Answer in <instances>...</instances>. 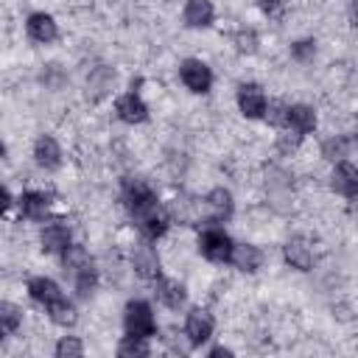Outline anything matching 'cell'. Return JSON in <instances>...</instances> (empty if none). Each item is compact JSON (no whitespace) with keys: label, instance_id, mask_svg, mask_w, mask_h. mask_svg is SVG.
<instances>
[{"label":"cell","instance_id":"484cf974","mask_svg":"<svg viewBox=\"0 0 358 358\" xmlns=\"http://www.w3.org/2000/svg\"><path fill=\"white\" fill-rule=\"evenodd\" d=\"M84 352V344L78 341V338H73V336H64L59 344H56V355L59 358H70V355H81Z\"/></svg>","mask_w":358,"mask_h":358},{"label":"cell","instance_id":"44dd1931","mask_svg":"<svg viewBox=\"0 0 358 358\" xmlns=\"http://www.w3.org/2000/svg\"><path fill=\"white\" fill-rule=\"evenodd\" d=\"M48 204H50V199L45 193H36V190H28V193L20 196V210L28 218H42L45 210H48Z\"/></svg>","mask_w":358,"mask_h":358},{"label":"cell","instance_id":"f1b7e54d","mask_svg":"<svg viewBox=\"0 0 358 358\" xmlns=\"http://www.w3.org/2000/svg\"><path fill=\"white\" fill-rule=\"evenodd\" d=\"M313 53H316V48H313L310 39H302V42H294V45H291V56L299 59V62H308Z\"/></svg>","mask_w":358,"mask_h":358},{"label":"cell","instance_id":"7402d4cb","mask_svg":"<svg viewBox=\"0 0 358 358\" xmlns=\"http://www.w3.org/2000/svg\"><path fill=\"white\" fill-rule=\"evenodd\" d=\"M48 316H50V322H56V324H62V327L76 324V308H73L64 296L48 305Z\"/></svg>","mask_w":358,"mask_h":358},{"label":"cell","instance_id":"4fadbf2b","mask_svg":"<svg viewBox=\"0 0 358 358\" xmlns=\"http://www.w3.org/2000/svg\"><path fill=\"white\" fill-rule=\"evenodd\" d=\"M285 260L299 268V271H308L313 266V246L305 241V238H291L285 243Z\"/></svg>","mask_w":358,"mask_h":358},{"label":"cell","instance_id":"5bb4252c","mask_svg":"<svg viewBox=\"0 0 358 358\" xmlns=\"http://www.w3.org/2000/svg\"><path fill=\"white\" fill-rule=\"evenodd\" d=\"M131 260H134V271H137L140 277L157 280V274H159V260H157V252H154L148 243H137Z\"/></svg>","mask_w":358,"mask_h":358},{"label":"cell","instance_id":"2e32d148","mask_svg":"<svg viewBox=\"0 0 358 358\" xmlns=\"http://www.w3.org/2000/svg\"><path fill=\"white\" fill-rule=\"evenodd\" d=\"M28 294H31V299L34 302H39V305H50V302H56V299H62V288L50 280V277H34V280H28Z\"/></svg>","mask_w":358,"mask_h":358},{"label":"cell","instance_id":"d6a6232c","mask_svg":"<svg viewBox=\"0 0 358 358\" xmlns=\"http://www.w3.org/2000/svg\"><path fill=\"white\" fill-rule=\"evenodd\" d=\"M350 14H352V25L358 28V0L352 3V8H350Z\"/></svg>","mask_w":358,"mask_h":358},{"label":"cell","instance_id":"ffe728a7","mask_svg":"<svg viewBox=\"0 0 358 358\" xmlns=\"http://www.w3.org/2000/svg\"><path fill=\"white\" fill-rule=\"evenodd\" d=\"M185 22L190 28H207L213 22V3L210 0H187L185 3Z\"/></svg>","mask_w":358,"mask_h":358},{"label":"cell","instance_id":"cb8c5ba5","mask_svg":"<svg viewBox=\"0 0 358 358\" xmlns=\"http://www.w3.org/2000/svg\"><path fill=\"white\" fill-rule=\"evenodd\" d=\"M20 322H22V310H20L17 305H11V302H3V305H0V324H3V333L11 336V333L20 327Z\"/></svg>","mask_w":358,"mask_h":358},{"label":"cell","instance_id":"d4e9b609","mask_svg":"<svg viewBox=\"0 0 358 358\" xmlns=\"http://www.w3.org/2000/svg\"><path fill=\"white\" fill-rule=\"evenodd\" d=\"M117 352L123 358H131V355H148V347H145V338H137V336H126L117 347Z\"/></svg>","mask_w":358,"mask_h":358},{"label":"cell","instance_id":"1f68e13d","mask_svg":"<svg viewBox=\"0 0 358 358\" xmlns=\"http://www.w3.org/2000/svg\"><path fill=\"white\" fill-rule=\"evenodd\" d=\"M210 355H213V358H218V355H232V352H229L227 347H215V350H213Z\"/></svg>","mask_w":358,"mask_h":358},{"label":"cell","instance_id":"ba28073f","mask_svg":"<svg viewBox=\"0 0 358 358\" xmlns=\"http://www.w3.org/2000/svg\"><path fill=\"white\" fill-rule=\"evenodd\" d=\"M39 241H42V252H48V255H62V252L70 246V229H67L62 221L45 224Z\"/></svg>","mask_w":358,"mask_h":358},{"label":"cell","instance_id":"9a60e30c","mask_svg":"<svg viewBox=\"0 0 358 358\" xmlns=\"http://www.w3.org/2000/svg\"><path fill=\"white\" fill-rule=\"evenodd\" d=\"M34 157H36V165L53 171V168H59V162H62V148H59V143H56L53 137L42 134V137L34 143Z\"/></svg>","mask_w":358,"mask_h":358},{"label":"cell","instance_id":"4dcf8cb0","mask_svg":"<svg viewBox=\"0 0 358 358\" xmlns=\"http://www.w3.org/2000/svg\"><path fill=\"white\" fill-rule=\"evenodd\" d=\"M282 3H285V0H260V8H263L266 14H277V11L282 8Z\"/></svg>","mask_w":358,"mask_h":358},{"label":"cell","instance_id":"8992f818","mask_svg":"<svg viewBox=\"0 0 358 358\" xmlns=\"http://www.w3.org/2000/svg\"><path fill=\"white\" fill-rule=\"evenodd\" d=\"M238 109L246 117H263L266 115V95L257 84H241L238 87Z\"/></svg>","mask_w":358,"mask_h":358},{"label":"cell","instance_id":"9c48e42d","mask_svg":"<svg viewBox=\"0 0 358 358\" xmlns=\"http://www.w3.org/2000/svg\"><path fill=\"white\" fill-rule=\"evenodd\" d=\"M25 28H28V36H31L34 42H42V45H48V42H53V39L59 36L56 20H53L50 14H45V11L31 14L28 22H25Z\"/></svg>","mask_w":358,"mask_h":358},{"label":"cell","instance_id":"ac0fdd59","mask_svg":"<svg viewBox=\"0 0 358 358\" xmlns=\"http://www.w3.org/2000/svg\"><path fill=\"white\" fill-rule=\"evenodd\" d=\"M229 260L241 271H257L260 263H263V252L257 246H252V243H238V246H232V257Z\"/></svg>","mask_w":358,"mask_h":358},{"label":"cell","instance_id":"8fae6325","mask_svg":"<svg viewBox=\"0 0 358 358\" xmlns=\"http://www.w3.org/2000/svg\"><path fill=\"white\" fill-rule=\"evenodd\" d=\"M115 109H117V117L126 120V123H143V120L148 117V106L143 103V98H140L137 92L120 95L117 103H115Z\"/></svg>","mask_w":358,"mask_h":358},{"label":"cell","instance_id":"7c38bea8","mask_svg":"<svg viewBox=\"0 0 358 358\" xmlns=\"http://www.w3.org/2000/svg\"><path fill=\"white\" fill-rule=\"evenodd\" d=\"M204 207H207V213H210L213 221H227L232 215V193L227 187H215V190L207 193Z\"/></svg>","mask_w":358,"mask_h":358},{"label":"cell","instance_id":"f546056e","mask_svg":"<svg viewBox=\"0 0 358 358\" xmlns=\"http://www.w3.org/2000/svg\"><path fill=\"white\" fill-rule=\"evenodd\" d=\"M299 140H302V134L291 129V131H285V134H280V137H277V148H280L282 154H288V151H294V148L299 145Z\"/></svg>","mask_w":358,"mask_h":358},{"label":"cell","instance_id":"52a82bcc","mask_svg":"<svg viewBox=\"0 0 358 358\" xmlns=\"http://www.w3.org/2000/svg\"><path fill=\"white\" fill-rule=\"evenodd\" d=\"M123 199H126V207L131 210V215H137V213H143V210H148V207L157 204L151 187L143 185L140 179H129V182L123 185Z\"/></svg>","mask_w":358,"mask_h":358},{"label":"cell","instance_id":"603a6c76","mask_svg":"<svg viewBox=\"0 0 358 358\" xmlns=\"http://www.w3.org/2000/svg\"><path fill=\"white\" fill-rule=\"evenodd\" d=\"M347 148H350V140L347 137H330L322 145V157L330 159V162H341L347 157Z\"/></svg>","mask_w":358,"mask_h":358},{"label":"cell","instance_id":"e0dca14e","mask_svg":"<svg viewBox=\"0 0 358 358\" xmlns=\"http://www.w3.org/2000/svg\"><path fill=\"white\" fill-rule=\"evenodd\" d=\"M157 296H159L162 305H168V308H179V305H185L187 291H185V285H182L179 280L159 277V280H157Z\"/></svg>","mask_w":358,"mask_h":358},{"label":"cell","instance_id":"6da1fadb","mask_svg":"<svg viewBox=\"0 0 358 358\" xmlns=\"http://www.w3.org/2000/svg\"><path fill=\"white\" fill-rule=\"evenodd\" d=\"M123 327H126V336H137V338H148L157 333V322H154V313H151V305L143 302V299H134L126 305V313H123Z\"/></svg>","mask_w":358,"mask_h":358},{"label":"cell","instance_id":"277c9868","mask_svg":"<svg viewBox=\"0 0 358 358\" xmlns=\"http://www.w3.org/2000/svg\"><path fill=\"white\" fill-rule=\"evenodd\" d=\"M185 336L190 338L193 347L204 344L213 336V319H210V313L201 310V308H190L187 310V319H185Z\"/></svg>","mask_w":358,"mask_h":358},{"label":"cell","instance_id":"7a4b0ae2","mask_svg":"<svg viewBox=\"0 0 358 358\" xmlns=\"http://www.w3.org/2000/svg\"><path fill=\"white\" fill-rule=\"evenodd\" d=\"M232 246L235 243L229 241V235L224 229H218V227H210V229H204L199 235V249L213 263H227L232 257Z\"/></svg>","mask_w":358,"mask_h":358},{"label":"cell","instance_id":"30bf717a","mask_svg":"<svg viewBox=\"0 0 358 358\" xmlns=\"http://www.w3.org/2000/svg\"><path fill=\"white\" fill-rule=\"evenodd\" d=\"M333 190L347 196V199H358V168L350 165V162H338L336 171H333Z\"/></svg>","mask_w":358,"mask_h":358},{"label":"cell","instance_id":"d6986e66","mask_svg":"<svg viewBox=\"0 0 358 358\" xmlns=\"http://www.w3.org/2000/svg\"><path fill=\"white\" fill-rule=\"evenodd\" d=\"M288 126H291L294 131H299V134L313 131V129H316V112H313V106H308V103H294V106H288Z\"/></svg>","mask_w":358,"mask_h":358},{"label":"cell","instance_id":"83f0119b","mask_svg":"<svg viewBox=\"0 0 358 358\" xmlns=\"http://www.w3.org/2000/svg\"><path fill=\"white\" fill-rule=\"evenodd\" d=\"M235 45H238L241 53H255V50H257V36H255V31H241V34L235 36Z\"/></svg>","mask_w":358,"mask_h":358},{"label":"cell","instance_id":"5b68a950","mask_svg":"<svg viewBox=\"0 0 358 358\" xmlns=\"http://www.w3.org/2000/svg\"><path fill=\"white\" fill-rule=\"evenodd\" d=\"M134 221H137L140 232H143L148 241L162 238V235H165V229H168V215H165V210H162L159 204H154V207H148V210L137 213V215H134Z\"/></svg>","mask_w":358,"mask_h":358},{"label":"cell","instance_id":"4316f807","mask_svg":"<svg viewBox=\"0 0 358 358\" xmlns=\"http://www.w3.org/2000/svg\"><path fill=\"white\" fill-rule=\"evenodd\" d=\"M266 109H268V112H266L268 123H274V126H282V123H288V106H285V103L274 101V103H268Z\"/></svg>","mask_w":358,"mask_h":358},{"label":"cell","instance_id":"3957f363","mask_svg":"<svg viewBox=\"0 0 358 358\" xmlns=\"http://www.w3.org/2000/svg\"><path fill=\"white\" fill-rule=\"evenodd\" d=\"M179 76H182V81L190 92H207L213 87V73L199 59H185L182 67H179Z\"/></svg>","mask_w":358,"mask_h":358}]
</instances>
